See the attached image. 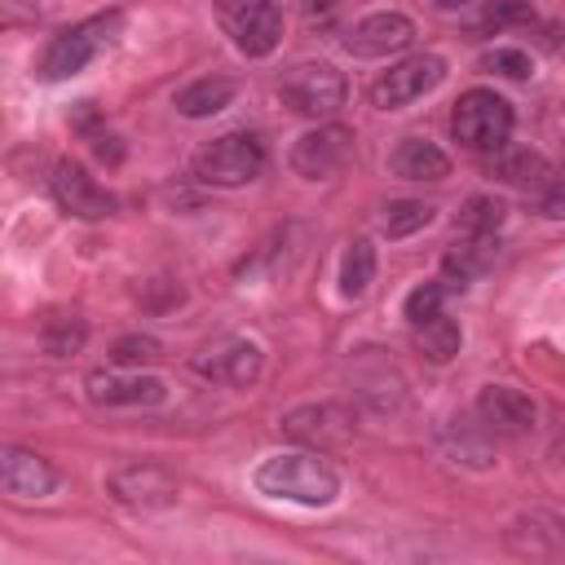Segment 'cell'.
Instances as JSON below:
<instances>
[{"label":"cell","instance_id":"cell-1","mask_svg":"<svg viewBox=\"0 0 565 565\" xmlns=\"http://www.w3.org/2000/svg\"><path fill=\"white\" fill-rule=\"evenodd\" d=\"M256 490L269 499H287V503H305V508H327L340 494V477L322 455L309 450H287V455H269L256 468Z\"/></svg>","mask_w":565,"mask_h":565},{"label":"cell","instance_id":"cell-2","mask_svg":"<svg viewBox=\"0 0 565 565\" xmlns=\"http://www.w3.org/2000/svg\"><path fill=\"white\" fill-rule=\"evenodd\" d=\"M450 128H455V141H463L468 150L494 154V150L508 146V132H512V106H508L499 93H490V88H468V93L455 102Z\"/></svg>","mask_w":565,"mask_h":565},{"label":"cell","instance_id":"cell-3","mask_svg":"<svg viewBox=\"0 0 565 565\" xmlns=\"http://www.w3.org/2000/svg\"><path fill=\"white\" fill-rule=\"evenodd\" d=\"M344 75L327 62H296L291 71H282L278 79V97L296 110V115H309V119H327L344 106Z\"/></svg>","mask_w":565,"mask_h":565},{"label":"cell","instance_id":"cell-4","mask_svg":"<svg viewBox=\"0 0 565 565\" xmlns=\"http://www.w3.org/2000/svg\"><path fill=\"white\" fill-rule=\"evenodd\" d=\"M216 22L247 57H269L282 40V13L274 0H216Z\"/></svg>","mask_w":565,"mask_h":565},{"label":"cell","instance_id":"cell-5","mask_svg":"<svg viewBox=\"0 0 565 565\" xmlns=\"http://www.w3.org/2000/svg\"><path fill=\"white\" fill-rule=\"evenodd\" d=\"M265 168V146L252 132H225L194 154V177L207 185H247Z\"/></svg>","mask_w":565,"mask_h":565},{"label":"cell","instance_id":"cell-6","mask_svg":"<svg viewBox=\"0 0 565 565\" xmlns=\"http://www.w3.org/2000/svg\"><path fill=\"white\" fill-rule=\"evenodd\" d=\"M441 79H446V62H441L437 53H415V57L388 66V71L371 84V106H380V110H397V106H406V102L433 93Z\"/></svg>","mask_w":565,"mask_h":565},{"label":"cell","instance_id":"cell-7","mask_svg":"<svg viewBox=\"0 0 565 565\" xmlns=\"http://www.w3.org/2000/svg\"><path fill=\"white\" fill-rule=\"evenodd\" d=\"M115 26H119V13L93 18V22H79V26H71V31L53 35L49 49H44V57H40V75H44V79L79 75V71L93 62V53L102 49V40H110V35H102V31H115Z\"/></svg>","mask_w":565,"mask_h":565},{"label":"cell","instance_id":"cell-8","mask_svg":"<svg viewBox=\"0 0 565 565\" xmlns=\"http://www.w3.org/2000/svg\"><path fill=\"white\" fill-rule=\"evenodd\" d=\"M353 150V132L340 128V124H322V128H309L305 137H296L291 146V168L305 177V181H327L344 168Z\"/></svg>","mask_w":565,"mask_h":565},{"label":"cell","instance_id":"cell-9","mask_svg":"<svg viewBox=\"0 0 565 565\" xmlns=\"http://www.w3.org/2000/svg\"><path fill=\"white\" fill-rule=\"evenodd\" d=\"M53 194H57V203H62L71 216H79V221H102V216L115 212V194H110L106 185H97V181L88 177V168L75 163V159H57V163H53Z\"/></svg>","mask_w":565,"mask_h":565},{"label":"cell","instance_id":"cell-10","mask_svg":"<svg viewBox=\"0 0 565 565\" xmlns=\"http://www.w3.org/2000/svg\"><path fill=\"white\" fill-rule=\"evenodd\" d=\"M110 494L119 503H132V508H168L177 503V477L159 463H124L106 477Z\"/></svg>","mask_w":565,"mask_h":565},{"label":"cell","instance_id":"cell-11","mask_svg":"<svg viewBox=\"0 0 565 565\" xmlns=\"http://www.w3.org/2000/svg\"><path fill=\"white\" fill-rule=\"evenodd\" d=\"M260 349L252 340H221V344H207L199 358H194V371L203 380H216V384H234V388H247L256 375H260Z\"/></svg>","mask_w":565,"mask_h":565},{"label":"cell","instance_id":"cell-12","mask_svg":"<svg viewBox=\"0 0 565 565\" xmlns=\"http://www.w3.org/2000/svg\"><path fill=\"white\" fill-rule=\"evenodd\" d=\"M282 433L296 437V441H309V446L327 450V446H344V441L353 437V415H349L344 406H335V402L296 406V411H287Z\"/></svg>","mask_w":565,"mask_h":565},{"label":"cell","instance_id":"cell-13","mask_svg":"<svg viewBox=\"0 0 565 565\" xmlns=\"http://www.w3.org/2000/svg\"><path fill=\"white\" fill-rule=\"evenodd\" d=\"M477 411H481L486 428H490V433H503V437H521V433H530L534 419H539L534 397L521 393V388H508V384H486L481 397H477Z\"/></svg>","mask_w":565,"mask_h":565},{"label":"cell","instance_id":"cell-14","mask_svg":"<svg viewBox=\"0 0 565 565\" xmlns=\"http://www.w3.org/2000/svg\"><path fill=\"white\" fill-rule=\"evenodd\" d=\"M411 40H415V26H411L406 13H371V18H362V22L349 31L344 49H349L353 57H388V53L406 49Z\"/></svg>","mask_w":565,"mask_h":565},{"label":"cell","instance_id":"cell-15","mask_svg":"<svg viewBox=\"0 0 565 565\" xmlns=\"http://www.w3.org/2000/svg\"><path fill=\"white\" fill-rule=\"evenodd\" d=\"M0 486H4V494H13V499H44V494L57 486V472H53V463L40 459L35 450L4 446V455H0Z\"/></svg>","mask_w":565,"mask_h":565},{"label":"cell","instance_id":"cell-16","mask_svg":"<svg viewBox=\"0 0 565 565\" xmlns=\"http://www.w3.org/2000/svg\"><path fill=\"white\" fill-rule=\"evenodd\" d=\"M168 397V384L154 375H88V402L97 406H159Z\"/></svg>","mask_w":565,"mask_h":565},{"label":"cell","instance_id":"cell-17","mask_svg":"<svg viewBox=\"0 0 565 565\" xmlns=\"http://www.w3.org/2000/svg\"><path fill=\"white\" fill-rule=\"evenodd\" d=\"M503 543L516 556H565V516L552 512H525L508 525Z\"/></svg>","mask_w":565,"mask_h":565},{"label":"cell","instance_id":"cell-18","mask_svg":"<svg viewBox=\"0 0 565 565\" xmlns=\"http://www.w3.org/2000/svg\"><path fill=\"white\" fill-rule=\"evenodd\" d=\"M388 168L397 177H406V181H441L450 172V159L424 137H402L397 150L388 154Z\"/></svg>","mask_w":565,"mask_h":565},{"label":"cell","instance_id":"cell-19","mask_svg":"<svg viewBox=\"0 0 565 565\" xmlns=\"http://www.w3.org/2000/svg\"><path fill=\"white\" fill-rule=\"evenodd\" d=\"M490 177H499V181H508V185H521V190H543L556 172L547 168V159L543 154H534V150H494V163H490Z\"/></svg>","mask_w":565,"mask_h":565},{"label":"cell","instance_id":"cell-20","mask_svg":"<svg viewBox=\"0 0 565 565\" xmlns=\"http://www.w3.org/2000/svg\"><path fill=\"white\" fill-rule=\"evenodd\" d=\"M234 93H238L234 79H225V75H207V79H194L190 88L177 93V110H181L185 119H207V115L225 110V106L234 102Z\"/></svg>","mask_w":565,"mask_h":565},{"label":"cell","instance_id":"cell-21","mask_svg":"<svg viewBox=\"0 0 565 565\" xmlns=\"http://www.w3.org/2000/svg\"><path fill=\"white\" fill-rule=\"evenodd\" d=\"M375 282V243L371 238H353L344 260H340V291L349 300L366 296V287Z\"/></svg>","mask_w":565,"mask_h":565},{"label":"cell","instance_id":"cell-22","mask_svg":"<svg viewBox=\"0 0 565 565\" xmlns=\"http://www.w3.org/2000/svg\"><path fill=\"white\" fill-rule=\"evenodd\" d=\"M459 340H463V335H459V322H455L446 309L415 327V344H419L433 362H450V358L459 353Z\"/></svg>","mask_w":565,"mask_h":565},{"label":"cell","instance_id":"cell-23","mask_svg":"<svg viewBox=\"0 0 565 565\" xmlns=\"http://www.w3.org/2000/svg\"><path fill=\"white\" fill-rule=\"evenodd\" d=\"M84 340H88V327H84L79 313H53V318H44V327H40V344H44V353H53V358L75 353Z\"/></svg>","mask_w":565,"mask_h":565},{"label":"cell","instance_id":"cell-24","mask_svg":"<svg viewBox=\"0 0 565 565\" xmlns=\"http://www.w3.org/2000/svg\"><path fill=\"white\" fill-rule=\"evenodd\" d=\"M503 216H508V207H503L494 194H472V199L463 203V212H459V230H463L468 238H490V234L503 225Z\"/></svg>","mask_w":565,"mask_h":565},{"label":"cell","instance_id":"cell-25","mask_svg":"<svg viewBox=\"0 0 565 565\" xmlns=\"http://www.w3.org/2000/svg\"><path fill=\"white\" fill-rule=\"evenodd\" d=\"M428 221H433V207L419 203V199H397V203L384 207V234L388 238H406V234L424 230Z\"/></svg>","mask_w":565,"mask_h":565},{"label":"cell","instance_id":"cell-26","mask_svg":"<svg viewBox=\"0 0 565 565\" xmlns=\"http://www.w3.org/2000/svg\"><path fill=\"white\" fill-rule=\"evenodd\" d=\"M521 22H534L530 0H490L477 26L481 31H503V26H521Z\"/></svg>","mask_w":565,"mask_h":565},{"label":"cell","instance_id":"cell-27","mask_svg":"<svg viewBox=\"0 0 565 565\" xmlns=\"http://www.w3.org/2000/svg\"><path fill=\"white\" fill-rule=\"evenodd\" d=\"M446 282H419L411 296H406V322L411 327H419V322H428L433 313H441V300H446Z\"/></svg>","mask_w":565,"mask_h":565},{"label":"cell","instance_id":"cell-28","mask_svg":"<svg viewBox=\"0 0 565 565\" xmlns=\"http://www.w3.org/2000/svg\"><path fill=\"white\" fill-rule=\"evenodd\" d=\"M163 349H159V340H150V335H124V340H115V349H110V358H115V366H141V362H154Z\"/></svg>","mask_w":565,"mask_h":565},{"label":"cell","instance_id":"cell-29","mask_svg":"<svg viewBox=\"0 0 565 565\" xmlns=\"http://www.w3.org/2000/svg\"><path fill=\"white\" fill-rule=\"evenodd\" d=\"M481 66H486V71H499V75H508V79H530V75H534V66H530V57H525L521 49H494V53L481 57Z\"/></svg>","mask_w":565,"mask_h":565},{"label":"cell","instance_id":"cell-30","mask_svg":"<svg viewBox=\"0 0 565 565\" xmlns=\"http://www.w3.org/2000/svg\"><path fill=\"white\" fill-rule=\"evenodd\" d=\"M539 212L543 216H565V181L552 177L543 190H539Z\"/></svg>","mask_w":565,"mask_h":565},{"label":"cell","instance_id":"cell-31","mask_svg":"<svg viewBox=\"0 0 565 565\" xmlns=\"http://www.w3.org/2000/svg\"><path fill=\"white\" fill-rule=\"evenodd\" d=\"M93 146H97V154H102V159H110V163H119V154H124V150L115 146V137H97Z\"/></svg>","mask_w":565,"mask_h":565},{"label":"cell","instance_id":"cell-32","mask_svg":"<svg viewBox=\"0 0 565 565\" xmlns=\"http://www.w3.org/2000/svg\"><path fill=\"white\" fill-rule=\"evenodd\" d=\"M437 9H459V4H468V0H433Z\"/></svg>","mask_w":565,"mask_h":565}]
</instances>
